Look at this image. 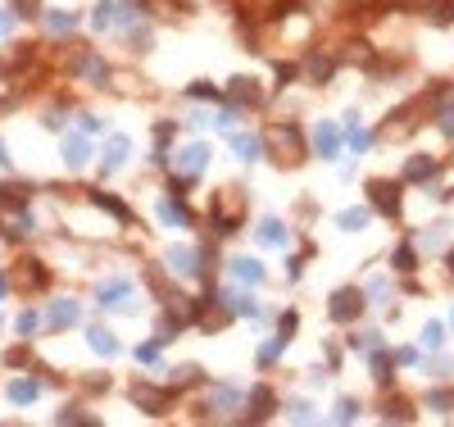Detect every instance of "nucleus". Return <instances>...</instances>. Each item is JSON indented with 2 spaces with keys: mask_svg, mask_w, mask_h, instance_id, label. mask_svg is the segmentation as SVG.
Wrapping results in <instances>:
<instances>
[{
  "mask_svg": "<svg viewBox=\"0 0 454 427\" xmlns=\"http://www.w3.org/2000/svg\"><path fill=\"white\" fill-rule=\"evenodd\" d=\"M291 332H295V314H282V337L291 341Z\"/></svg>",
  "mask_w": 454,
  "mask_h": 427,
  "instance_id": "nucleus-34",
  "label": "nucleus"
},
{
  "mask_svg": "<svg viewBox=\"0 0 454 427\" xmlns=\"http://www.w3.org/2000/svg\"><path fill=\"white\" fill-rule=\"evenodd\" d=\"M128 137H114V141H109V150H105V168H119L123 159H128Z\"/></svg>",
  "mask_w": 454,
  "mask_h": 427,
  "instance_id": "nucleus-13",
  "label": "nucleus"
},
{
  "mask_svg": "<svg viewBox=\"0 0 454 427\" xmlns=\"http://www.w3.org/2000/svg\"><path fill=\"white\" fill-rule=\"evenodd\" d=\"M282 346H286V337H273L268 346H259V364H273L282 355Z\"/></svg>",
  "mask_w": 454,
  "mask_h": 427,
  "instance_id": "nucleus-23",
  "label": "nucleus"
},
{
  "mask_svg": "<svg viewBox=\"0 0 454 427\" xmlns=\"http://www.w3.org/2000/svg\"><path fill=\"white\" fill-rule=\"evenodd\" d=\"M232 123H237V110H232V105H227V110L218 114V128H232Z\"/></svg>",
  "mask_w": 454,
  "mask_h": 427,
  "instance_id": "nucleus-33",
  "label": "nucleus"
},
{
  "mask_svg": "<svg viewBox=\"0 0 454 427\" xmlns=\"http://www.w3.org/2000/svg\"><path fill=\"white\" fill-rule=\"evenodd\" d=\"M168 264H173V273H195V250L173 246V250H168Z\"/></svg>",
  "mask_w": 454,
  "mask_h": 427,
  "instance_id": "nucleus-9",
  "label": "nucleus"
},
{
  "mask_svg": "<svg viewBox=\"0 0 454 427\" xmlns=\"http://www.w3.org/2000/svg\"><path fill=\"white\" fill-rule=\"evenodd\" d=\"M422 341H427V346H441V341H445V328H441V323H427V328H422Z\"/></svg>",
  "mask_w": 454,
  "mask_h": 427,
  "instance_id": "nucleus-25",
  "label": "nucleus"
},
{
  "mask_svg": "<svg viewBox=\"0 0 454 427\" xmlns=\"http://www.w3.org/2000/svg\"><path fill=\"white\" fill-rule=\"evenodd\" d=\"M96 205H100V209H109V214H114V219L132 223V214H128V205H123V200H109V196H100V191H96Z\"/></svg>",
  "mask_w": 454,
  "mask_h": 427,
  "instance_id": "nucleus-20",
  "label": "nucleus"
},
{
  "mask_svg": "<svg viewBox=\"0 0 454 427\" xmlns=\"http://www.w3.org/2000/svg\"><path fill=\"white\" fill-rule=\"evenodd\" d=\"M87 159H91V146L77 141V137H68V141H64V164H68V168H82Z\"/></svg>",
  "mask_w": 454,
  "mask_h": 427,
  "instance_id": "nucleus-8",
  "label": "nucleus"
},
{
  "mask_svg": "<svg viewBox=\"0 0 454 427\" xmlns=\"http://www.w3.org/2000/svg\"><path fill=\"white\" fill-rule=\"evenodd\" d=\"M232 150H237L241 159H259V141H255V137H232Z\"/></svg>",
  "mask_w": 454,
  "mask_h": 427,
  "instance_id": "nucleus-17",
  "label": "nucleus"
},
{
  "mask_svg": "<svg viewBox=\"0 0 454 427\" xmlns=\"http://www.w3.org/2000/svg\"><path fill=\"white\" fill-rule=\"evenodd\" d=\"M327 314L336 318V323H355L359 314H364V296H359L355 286H346V291H336L332 305H327Z\"/></svg>",
  "mask_w": 454,
  "mask_h": 427,
  "instance_id": "nucleus-1",
  "label": "nucleus"
},
{
  "mask_svg": "<svg viewBox=\"0 0 454 427\" xmlns=\"http://www.w3.org/2000/svg\"><path fill=\"white\" fill-rule=\"evenodd\" d=\"M264 137L277 146V155H291V146H300V128H295V123H273Z\"/></svg>",
  "mask_w": 454,
  "mask_h": 427,
  "instance_id": "nucleus-3",
  "label": "nucleus"
},
{
  "mask_svg": "<svg viewBox=\"0 0 454 427\" xmlns=\"http://www.w3.org/2000/svg\"><path fill=\"white\" fill-rule=\"evenodd\" d=\"M386 418L391 423H404V418H413V409L409 405H386Z\"/></svg>",
  "mask_w": 454,
  "mask_h": 427,
  "instance_id": "nucleus-28",
  "label": "nucleus"
},
{
  "mask_svg": "<svg viewBox=\"0 0 454 427\" xmlns=\"http://www.w3.org/2000/svg\"><path fill=\"white\" fill-rule=\"evenodd\" d=\"M227 91H232L241 105H255V100H259V91L250 87V77H232V82H227Z\"/></svg>",
  "mask_w": 454,
  "mask_h": 427,
  "instance_id": "nucleus-12",
  "label": "nucleus"
},
{
  "mask_svg": "<svg viewBox=\"0 0 454 427\" xmlns=\"http://www.w3.org/2000/svg\"><path fill=\"white\" fill-rule=\"evenodd\" d=\"M350 418H359V405L355 400H341V423H350Z\"/></svg>",
  "mask_w": 454,
  "mask_h": 427,
  "instance_id": "nucleus-32",
  "label": "nucleus"
},
{
  "mask_svg": "<svg viewBox=\"0 0 454 427\" xmlns=\"http://www.w3.org/2000/svg\"><path fill=\"white\" fill-rule=\"evenodd\" d=\"M19 5V14H37V0H14Z\"/></svg>",
  "mask_w": 454,
  "mask_h": 427,
  "instance_id": "nucleus-35",
  "label": "nucleus"
},
{
  "mask_svg": "<svg viewBox=\"0 0 454 427\" xmlns=\"http://www.w3.org/2000/svg\"><path fill=\"white\" fill-rule=\"evenodd\" d=\"M232 300V309H237V314H255V300L246 296V291H237V296H227Z\"/></svg>",
  "mask_w": 454,
  "mask_h": 427,
  "instance_id": "nucleus-26",
  "label": "nucleus"
},
{
  "mask_svg": "<svg viewBox=\"0 0 454 427\" xmlns=\"http://www.w3.org/2000/svg\"><path fill=\"white\" fill-rule=\"evenodd\" d=\"M441 132H445V137H454V105H450V110H441Z\"/></svg>",
  "mask_w": 454,
  "mask_h": 427,
  "instance_id": "nucleus-30",
  "label": "nucleus"
},
{
  "mask_svg": "<svg viewBox=\"0 0 454 427\" xmlns=\"http://www.w3.org/2000/svg\"><path fill=\"white\" fill-rule=\"evenodd\" d=\"M364 223H368V214H364V209H346V214L336 219V228H346V232H359Z\"/></svg>",
  "mask_w": 454,
  "mask_h": 427,
  "instance_id": "nucleus-19",
  "label": "nucleus"
},
{
  "mask_svg": "<svg viewBox=\"0 0 454 427\" xmlns=\"http://www.w3.org/2000/svg\"><path fill=\"white\" fill-rule=\"evenodd\" d=\"M10 400L32 405V400H37V382H28V377H23V382H10Z\"/></svg>",
  "mask_w": 454,
  "mask_h": 427,
  "instance_id": "nucleus-15",
  "label": "nucleus"
},
{
  "mask_svg": "<svg viewBox=\"0 0 454 427\" xmlns=\"http://www.w3.org/2000/svg\"><path fill=\"white\" fill-rule=\"evenodd\" d=\"M368 200H373V209L386 214V219L400 214V186H395V182H373V186H368Z\"/></svg>",
  "mask_w": 454,
  "mask_h": 427,
  "instance_id": "nucleus-2",
  "label": "nucleus"
},
{
  "mask_svg": "<svg viewBox=\"0 0 454 427\" xmlns=\"http://www.w3.org/2000/svg\"><path fill=\"white\" fill-rule=\"evenodd\" d=\"M314 146H318V155H323V159H336V150H341V128H336V123H318Z\"/></svg>",
  "mask_w": 454,
  "mask_h": 427,
  "instance_id": "nucleus-4",
  "label": "nucleus"
},
{
  "mask_svg": "<svg viewBox=\"0 0 454 427\" xmlns=\"http://www.w3.org/2000/svg\"><path fill=\"white\" fill-rule=\"evenodd\" d=\"M436 168H441L436 159H427V155H413L409 164H404V177H413V182H427V177H432Z\"/></svg>",
  "mask_w": 454,
  "mask_h": 427,
  "instance_id": "nucleus-7",
  "label": "nucleus"
},
{
  "mask_svg": "<svg viewBox=\"0 0 454 427\" xmlns=\"http://www.w3.org/2000/svg\"><path fill=\"white\" fill-rule=\"evenodd\" d=\"M259 241H264V246H282V241H286V228H282L277 219H264V228H259Z\"/></svg>",
  "mask_w": 454,
  "mask_h": 427,
  "instance_id": "nucleus-14",
  "label": "nucleus"
},
{
  "mask_svg": "<svg viewBox=\"0 0 454 427\" xmlns=\"http://www.w3.org/2000/svg\"><path fill=\"white\" fill-rule=\"evenodd\" d=\"M368 364H373V373H377V382L386 386V382H391V359H386V355H382V346H377V355H373V359H368Z\"/></svg>",
  "mask_w": 454,
  "mask_h": 427,
  "instance_id": "nucleus-21",
  "label": "nucleus"
},
{
  "mask_svg": "<svg viewBox=\"0 0 454 427\" xmlns=\"http://www.w3.org/2000/svg\"><path fill=\"white\" fill-rule=\"evenodd\" d=\"M73 318H77V305H73V300H55V305L46 309V328H68Z\"/></svg>",
  "mask_w": 454,
  "mask_h": 427,
  "instance_id": "nucleus-5",
  "label": "nucleus"
},
{
  "mask_svg": "<svg viewBox=\"0 0 454 427\" xmlns=\"http://www.w3.org/2000/svg\"><path fill=\"white\" fill-rule=\"evenodd\" d=\"M137 359H141V364H159V346H155V341H146V346L137 350Z\"/></svg>",
  "mask_w": 454,
  "mask_h": 427,
  "instance_id": "nucleus-27",
  "label": "nucleus"
},
{
  "mask_svg": "<svg viewBox=\"0 0 454 427\" xmlns=\"http://www.w3.org/2000/svg\"><path fill=\"white\" fill-rule=\"evenodd\" d=\"M91 346H96V350H100V355H119V341L109 337V332H105V328H91Z\"/></svg>",
  "mask_w": 454,
  "mask_h": 427,
  "instance_id": "nucleus-16",
  "label": "nucleus"
},
{
  "mask_svg": "<svg viewBox=\"0 0 454 427\" xmlns=\"http://www.w3.org/2000/svg\"><path fill=\"white\" fill-rule=\"evenodd\" d=\"M128 291H132V282H128V277H119V282H105V286H100V305H105V309H114L119 300H128Z\"/></svg>",
  "mask_w": 454,
  "mask_h": 427,
  "instance_id": "nucleus-6",
  "label": "nucleus"
},
{
  "mask_svg": "<svg viewBox=\"0 0 454 427\" xmlns=\"http://www.w3.org/2000/svg\"><path fill=\"white\" fill-rule=\"evenodd\" d=\"M418 268V255H413V246H400L395 250V273H413Z\"/></svg>",
  "mask_w": 454,
  "mask_h": 427,
  "instance_id": "nucleus-18",
  "label": "nucleus"
},
{
  "mask_svg": "<svg viewBox=\"0 0 454 427\" xmlns=\"http://www.w3.org/2000/svg\"><path fill=\"white\" fill-rule=\"evenodd\" d=\"M450 318H454V314H450Z\"/></svg>",
  "mask_w": 454,
  "mask_h": 427,
  "instance_id": "nucleus-38",
  "label": "nucleus"
},
{
  "mask_svg": "<svg viewBox=\"0 0 454 427\" xmlns=\"http://www.w3.org/2000/svg\"><path fill=\"white\" fill-rule=\"evenodd\" d=\"M432 23H454V5H450V0L432 10Z\"/></svg>",
  "mask_w": 454,
  "mask_h": 427,
  "instance_id": "nucleus-29",
  "label": "nucleus"
},
{
  "mask_svg": "<svg viewBox=\"0 0 454 427\" xmlns=\"http://www.w3.org/2000/svg\"><path fill=\"white\" fill-rule=\"evenodd\" d=\"M182 155H186V159H182V173H191V177L209 164V150H205V146H191V150H182Z\"/></svg>",
  "mask_w": 454,
  "mask_h": 427,
  "instance_id": "nucleus-11",
  "label": "nucleus"
},
{
  "mask_svg": "<svg viewBox=\"0 0 454 427\" xmlns=\"http://www.w3.org/2000/svg\"><path fill=\"white\" fill-rule=\"evenodd\" d=\"M91 23H96V28H109V23H114V5H109V0H100L96 14H91Z\"/></svg>",
  "mask_w": 454,
  "mask_h": 427,
  "instance_id": "nucleus-24",
  "label": "nucleus"
},
{
  "mask_svg": "<svg viewBox=\"0 0 454 427\" xmlns=\"http://www.w3.org/2000/svg\"><path fill=\"white\" fill-rule=\"evenodd\" d=\"M232 273H237L241 282H264V264H255V259H232Z\"/></svg>",
  "mask_w": 454,
  "mask_h": 427,
  "instance_id": "nucleus-10",
  "label": "nucleus"
},
{
  "mask_svg": "<svg viewBox=\"0 0 454 427\" xmlns=\"http://www.w3.org/2000/svg\"><path fill=\"white\" fill-rule=\"evenodd\" d=\"M5 159H10V155H5V150H0V164H5Z\"/></svg>",
  "mask_w": 454,
  "mask_h": 427,
  "instance_id": "nucleus-37",
  "label": "nucleus"
},
{
  "mask_svg": "<svg viewBox=\"0 0 454 427\" xmlns=\"http://www.w3.org/2000/svg\"><path fill=\"white\" fill-rule=\"evenodd\" d=\"M427 405H432V409H450V395H445V391H432V395H427Z\"/></svg>",
  "mask_w": 454,
  "mask_h": 427,
  "instance_id": "nucleus-31",
  "label": "nucleus"
},
{
  "mask_svg": "<svg viewBox=\"0 0 454 427\" xmlns=\"http://www.w3.org/2000/svg\"><path fill=\"white\" fill-rule=\"evenodd\" d=\"M73 14H46V28H50V32H68V28H73Z\"/></svg>",
  "mask_w": 454,
  "mask_h": 427,
  "instance_id": "nucleus-22",
  "label": "nucleus"
},
{
  "mask_svg": "<svg viewBox=\"0 0 454 427\" xmlns=\"http://www.w3.org/2000/svg\"><path fill=\"white\" fill-rule=\"evenodd\" d=\"M445 264H450V273H454V250H450V255H445Z\"/></svg>",
  "mask_w": 454,
  "mask_h": 427,
  "instance_id": "nucleus-36",
  "label": "nucleus"
}]
</instances>
